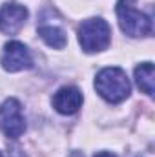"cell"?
<instances>
[{
	"instance_id": "obj_3",
	"label": "cell",
	"mask_w": 155,
	"mask_h": 157,
	"mask_svg": "<svg viewBox=\"0 0 155 157\" xmlns=\"http://www.w3.org/2000/svg\"><path fill=\"white\" fill-rule=\"evenodd\" d=\"M78 42L86 53L108 49L112 42V28L102 18H88L78 28Z\"/></svg>"
},
{
	"instance_id": "obj_5",
	"label": "cell",
	"mask_w": 155,
	"mask_h": 157,
	"mask_svg": "<svg viewBox=\"0 0 155 157\" xmlns=\"http://www.w3.org/2000/svg\"><path fill=\"white\" fill-rule=\"evenodd\" d=\"M2 68L9 73L15 71H22V70H29L33 66V59L28 51V48L22 42H7L2 49V57H0Z\"/></svg>"
},
{
	"instance_id": "obj_9",
	"label": "cell",
	"mask_w": 155,
	"mask_h": 157,
	"mask_svg": "<svg viewBox=\"0 0 155 157\" xmlns=\"http://www.w3.org/2000/svg\"><path fill=\"white\" fill-rule=\"evenodd\" d=\"M135 80H137V86L146 95H153V64L144 62V64L137 66L135 68Z\"/></svg>"
},
{
	"instance_id": "obj_1",
	"label": "cell",
	"mask_w": 155,
	"mask_h": 157,
	"mask_svg": "<svg viewBox=\"0 0 155 157\" xmlns=\"http://www.w3.org/2000/svg\"><path fill=\"white\" fill-rule=\"evenodd\" d=\"M95 90L104 101H108L112 104H119L124 99H128L131 86H130V80H128V75L124 70L104 68L97 73Z\"/></svg>"
},
{
	"instance_id": "obj_11",
	"label": "cell",
	"mask_w": 155,
	"mask_h": 157,
	"mask_svg": "<svg viewBox=\"0 0 155 157\" xmlns=\"http://www.w3.org/2000/svg\"><path fill=\"white\" fill-rule=\"evenodd\" d=\"M95 157H115L113 154H110V152H100V154H97Z\"/></svg>"
},
{
	"instance_id": "obj_10",
	"label": "cell",
	"mask_w": 155,
	"mask_h": 157,
	"mask_svg": "<svg viewBox=\"0 0 155 157\" xmlns=\"http://www.w3.org/2000/svg\"><path fill=\"white\" fill-rule=\"evenodd\" d=\"M2 157H26L22 152H18V150H13V152H9L7 155H2Z\"/></svg>"
},
{
	"instance_id": "obj_6",
	"label": "cell",
	"mask_w": 155,
	"mask_h": 157,
	"mask_svg": "<svg viewBox=\"0 0 155 157\" xmlns=\"http://www.w3.org/2000/svg\"><path fill=\"white\" fill-rule=\"evenodd\" d=\"M28 18V9L17 2H7L0 7V31L4 35H17Z\"/></svg>"
},
{
	"instance_id": "obj_4",
	"label": "cell",
	"mask_w": 155,
	"mask_h": 157,
	"mask_svg": "<svg viewBox=\"0 0 155 157\" xmlns=\"http://www.w3.org/2000/svg\"><path fill=\"white\" fill-rule=\"evenodd\" d=\"M0 130L9 139H18L26 132V119L17 99L9 97L0 104Z\"/></svg>"
},
{
	"instance_id": "obj_8",
	"label": "cell",
	"mask_w": 155,
	"mask_h": 157,
	"mask_svg": "<svg viewBox=\"0 0 155 157\" xmlns=\"http://www.w3.org/2000/svg\"><path fill=\"white\" fill-rule=\"evenodd\" d=\"M39 35H40V39L44 40L49 48H55V49H62V48L68 44L66 31L60 29L59 26H53V24L40 26L39 28Z\"/></svg>"
},
{
	"instance_id": "obj_2",
	"label": "cell",
	"mask_w": 155,
	"mask_h": 157,
	"mask_svg": "<svg viewBox=\"0 0 155 157\" xmlns=\"http://www.w3.org/2000/svg\"><path fill=\"white\" fill-rule=\"evenodd\" d=\"M135 2L137 0H119L117 2L115 11L119 26L128 37H133V39L148 37L152 33V20L148 15H144L142 11L135 7Z\"/></svg>"
},
{
	"instance_id": "obj_12",
	"label": "cell",
	"mask_w": 155,
	"mask_h": 157,
	"mask_svg": "<svg viewBox=\"0 0 155 157\" xmlns=\"http://www.w3.org/2000/svg\"><path fill=\"white\" fill-rule=\"evenodd\" d=\"M0 157H2V154H0Z\"/></svg>"
},
{
	"instance_id": "obj_7",
	"label": "cell",
	"mask_w": 155,
	"mask_h": 157,
	"mask_svg": "<svg viewBox=\"0 0 155 157\" xmlns=\"http://www.w3.org/2000/svg\"><path fill=\"white\" fill-rule=\"evenodd\" d=\"M53 108L62 113V115H71L75 113L80 104H82V93L80 90L73 88V86H64L60 88L55 95H53Z\"/></svg>"
}]
</instances>
